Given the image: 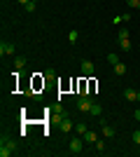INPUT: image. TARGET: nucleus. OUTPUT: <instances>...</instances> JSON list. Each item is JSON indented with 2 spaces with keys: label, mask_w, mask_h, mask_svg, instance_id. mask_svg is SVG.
Instances as JSON below:
<instances>
[{
  "label": "nucleus",
  "mask_w": 140,
  "mask_h": 157,
  "mask_svg": "<svg viewBox=\"0 0 140 157\" xmlns=\"http://www.w3.org/2000/svg\"><path fill=\"white\" fill-rule=\"evenodd\" d=\"M14 152H16V143L9 136H2L0 138V157H12Z\"/></svg>",
  "instance_id": "nucleus-1"
},
{
  "label": "nucleus",
  "mask_w": 140,
  "mask_h": 157,
  "mask_svg": "<svg viewBox=\"0 0 140 157\" xmlns=\"http://www.w3.org/2000/svg\"><path fill=\"white\" fill-rule=\"evenodd\" d=\"M68 150L73 152V155H80V152L84 150V141H82L80 136H73L70 141H68Z\"/></svg>",
  "instance_id": "nucleus-2"
},
{
  "label": "nucleus",
  "mask_w": 140,
  "mask_h": 157,
  "mask_svg": "<svg viewBox=\"0 0 140 157\" xmlns=\"http://www.w3.org/2000/svg\"><path fill=\"white\" fill-rule=\"evenodd\" d=\"M117 40H119V47H121V52H131V40H128V31H126V28H121V31H119Z\"/></svg>",
  "instance_id": "nucleus-3"
},
{
  "label": "nucleus",
  "mask_w": 140,
  "mask_h": 157,
  "mask_svg": "<svg viewBox=\"0 0 140 157\" xmlns=\"http://www.w3.org/2000/svg\"><path fill=\"white\" fill-rule=\"evenodd\" d=\"M91 105H93V101H91L89 94H82V96L77 98V108H80V113H89V110H91Z\"/></svg>",
  "instance_id": "nucleus-4"
},
{
  "label": "nucleus",
  "mask_w": 140,
  "mask_h": 157,
  "mask_svg": "<svg viewBox=\"0 0 140 157\" xmlns=\"http://www.w3.org/2000/svg\"><path fill=\"white\" fill-rule=\"evenodd\" d=\"M16 52V47H14V42H5V40H2V42H0V54H2V56H12V54Z\"/></svg>",
  "instance_id": "nucleus-5"
},
{
  "label": "nucleus",
  "mask_w": 140,
  "mask_h": 157,
  "mask_svg": "<svg viewBox=\"0 0 140 157\" xmlns=\"http://www.w3.org/2000/svg\"><path fill=\"white\" fill-rule=\"evenodd\" d=\"M93 73H96V66H93L91 61H82V75L89 78V75H93Z\"/></svg>",
  "instance_id": "nucleus-6"
},
{
  "label": "nucleus",
  "mask_w": 140,
  "mask_h": 157,
  "mask_svg": "<svg viewBox=\"0 0 140 157\" xmlns=\"http://www.w3.org/2000/svg\"><path fill=\"white\" fill-rule=\"evenodd\" d=\"M59 124H61V134H68V131H73V129H75V124L70 122V117L59 120Z\"/></svg>",
  "instance_id": "nucleus-7"
},
{
  "label": "nucleus",
  "mask_w": 140,
  "mask_h": 157,
  "mask_svg": "<svg viewBox=\"0 0 140 157\" xmlns=\"http://www.w3.org/2000/svg\"><path fill=\"white\" fill-rule=\"evenodd\" d=\"M100 131H103V136L105 138H112L117 131H114V127H110V124H105V122H100Z\"/></svg>",
  "instance_id": "nucleus-8"
},
{
  "label": "nucleus",
  "mask_w": 140,
  "mask_h": 157,
  "mask_svg": "<svg viewBox=\"0 0 140 157\" xmlns=\"http://www.w3.org/2000/svg\"><path fill=\"white\" fill-rule=\"evenodd\" d=\"M84 143H96V141H98V134H96V131H91V129H87V134H84Z\"/></svg>",
  "instance_id": "nucleus-9"
},
{
  "label": "nucleus",
  "mask_w": 140,
  "mask_h": 157,
  "mask_svg": "<svg viewBox=\"0 0 140 157\" xmlns=\"http://www.w3.org/2000/svg\"><path fill=\"white\" fill-rule=\"evenodd\" d=\"M124 98H126V101H131V103H133V101H138V92H135V89H131V87H128V89H124Z\"/></svg>",
  "instance_id": "nucleus-10"
},
{
  "label": "nucleus",
  "mask_w": 140,
  "mask_h": 157,
  "mask_svg": "<svg viewBox=\"0 0 140 157\" xmlns=\"http://www.w3.org/2000/svg\"><path fill=\"white\" fill-rule=\"evenodd\" d=\"M89 115H93V117H100V115H103V105H100V103H96V101H93L91 110H89Z\"/></svg>",
  "instance_id": "nucleus-11"
},
{
  "label": "nucleus",
  "mask_w": 140,
  "mask_h": 157,
  "mask_svg": "<svg viewBox=\"0 0 140 157\" xmlns=\"http://www.w3.org/2000/svg\"><path fill=\"white\" fill-rule=\"evenodd\" d=\"M112 71L117 73V75H126V63H121V61H119V63L112 66Z\"/></svg>",
  "instance_id": "nucleus-12"
},
{
  "label": "nucleus",
  "mask_w": 140,
  "mask_h": 157,
  "mask_svg": "<svg viewBox=\"0 0 140 157\" xmlns=\"http://www.w3.org/2000/svg\"><path fill=\"white\" fill-rule=\"evenodd\" d=\"M87 129H89V127L84 124V122H77V124H75V131H77V136H84V134H87Z\"/></svg>",
  "instance_id": "nucleus-13"
},
{
  "label": "nucleus",
  "mask_w": 140,
  "mask_h": 157,
  "mask_svg": "<svg viewBox=\"0 0 140 157\" xmlns=\"http://www.w3.org/2000/svg\"><path fill=\"white\" fill-rule=\"evenodd\" d=\"M23 66H26V56H16V59H14V68H16V71H21Z\"/></svg>",
  "instance_id": "nucleus-14"
},
{
  "label": "nucleus",
  "mask_w": 140,
  "mask_h": 157,
  "mask_svg": "<svg viewBox=\"0 0 140 157\" xmlns=\"http://www.w3.org/2000/svg\"><path fill=\"white\" fill-rule=\"evenodd\" d=\"M93 145H96V152H98V155H103V152H105V141H100V138H98Z\"/></svg>",
  "instance_id": "nucleus-15"
},
{
  "label": "nucleus",
  "mask_w": 140,
  "mask_h": 157,
  "mask_svg": "<svg viewBox=\"0 0 140 157\" xmlns=\"http://www.w3.org/2000/svg\"><path fill=\"white\" fill-rule=\"evenodd\" d=\"M35 7H38V5H35V0H28L26 5H23V10H26L28 14H33V12H35Z\"/></svg>",
  "instance_id": "nucleus-16"
},
{
  "label": "nucleus",
  "mask_w": 140,
  "mask_h": 157,
  "mask_svg": "<svg viewBox=\"0 0 140 157\" xmlns=\"http://www.w3.org/2000/svg\"><path fill=\"white\" fill-rule=\"evenodd\" d=\"M107 63H110V66H114V63H119V56H117V54H107Z\"/></svg>",
  "instance_id": "nucleus-17"
},
{
  "label": "nucleus",
  "mask_w": 140,
  "mask_h": 157,
  "mask_svg": "<svg viewBox=\"0 0 140 157\" xmlns=\"http://www.w3.org/2000/svg\"><path fill=\"white\" fill-rule=\"evenodd\" d=\"M126 5L131 10H140V0H126Z\"/></svg>",
  "instance_id": "nucleus-18"
},
{
  "label": "nucleus",
  "mask_w": 140,
  "mask_h": 157,
  "mask_svg": "<svg viewBox=\"0 0 140 157\" xmlns=\"http://www.w3.org/2000/svg\"><path fill=\"white\" fill-rule=\"evenodd\" d=\"M68 40H70L73 45H75V42H77V31H75V28H73V31H70V33H68Z\"/></svg>",
  "instance_id": "nucleus-19"
},
{
  "label": "nucleus",
  "mask_w": 140,
  "mask_h": 157,
  "mask_svg": "<svg viewBox=\"0 0 140 157\" xmlns=\"http://www.w3.org/2000/svg\"><path fill=\"white\" fill-rule=\"evenodd\" d=\"M45 78H47V80H54V78H56V73H54V68H47V71H45Z\"/></svg>",
  "instance_id": "nucleus-20"
},
{
  "label": "nucleus",
  "mask_w": 140,
  "mask_h": 157,
  "mask_svg": "<svg viewBox=\"0 0 140 157\" xmlns=\"http://www.w3.org/2000/svg\"><path fill=\"white\" fill-rule=\"evenodd\" d=\"M131 138H133V143H135V145H140V129H135Z\"/></svg>",
  "instance_id": "nucleus-21"
},
{
  "label": "nucleus",
  "mask_w": 140,
  "mask_h": 157,
  "mask_svg": "<svg viewBox=\"0 0 140 157\" xmlns=\"http://www.w3.org/2000/svg\"><path fill=\"white\" fill-rule=\"evenodd\" d=\"M133 117H135V122H140V108H138V110L133 113Z\"/></svg>",
  "instance_id": "nucleus-22"
},
{
  "label": "nucleus",
  "mask_w": 140,
  "mask_h": 157,
  "mask_svg": "<svg viewBox=\"0 0 140 157\" xmlns=\"http://www.w3.org/2000/svg\"><path fill=\"white\" fill-rule=\"evenodd\" d=\"M16 2H21V5H26V2H28V0H16Z\"/></svg>",
  "instance_id": "nucleus-23"
},
{
  "label": "nucleus",
  "mask_w": 140,
  "mask_h": 157,
  "mask_svg": "<svg viewBox=\"0 0 140 157\" xmlns=\"http://www.w3.org/2000/svg\"><path fill=\"white\" fill-rule=\"evenodd\" d=\"M138 101H140V89H138Z\"/></svg>",
  "instance_id": "nucleus-24"
},
{
  "label": "nucleus",
  "mask_w": 140,
  "mask_h": 157,
  "mask_svg": "<svg viewBox=\"0 0 140 157\" xmlns=\"http://www.w3.org/2000/svg\"><path fill=\"white\" fill-rule=\"evenodd\" d=\"M35 2H38V0H35Z\"/></svg>",
  "instance_id": "nucleus-25"
}]
</instances>
